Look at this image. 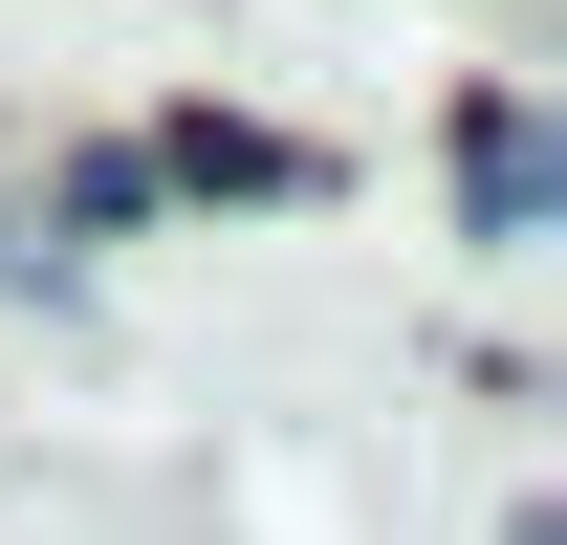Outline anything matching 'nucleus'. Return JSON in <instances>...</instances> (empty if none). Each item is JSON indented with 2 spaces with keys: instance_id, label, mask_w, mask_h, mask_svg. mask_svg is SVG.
Masks as SVG:
<instances>
[{
  "instance_id": "f257e3e1",
  "label": "nucleus",
  "mask_w": 567,
  "mask_h": 545,
  "mask_svg": "<svg viewBox=\"0 0 567 545\" xmlns=\"http://www.w3.org/2000/svg\"><path fill=\"white\" fill-rule=\"evenodd\" d=\"M458 197H481V240H546V197H567L546 110H481V132H458Z\"/></svg>"
},
{
  "instance_id": "f03ea898",
  "label": "nucleus",
  "mask_w": 567,
  "mask_h": 545,
  "mask_svg": "<svg viewBox=\"0 0 567 545\" xmlns=\"http://www.w3.org/2000/svg\"><path fill=\"white\" fill-rule=\"evenodd\" d=\"M153 175H197V197H306V153H262V132H175Z\"/></svg>"
}]
</instances>
